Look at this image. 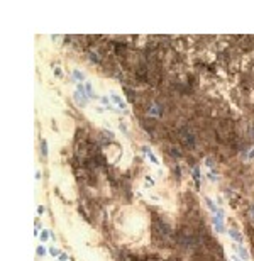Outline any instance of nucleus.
<instances>
[{
  "label": "nucleus",
  "instance_id": "obj_1",
  "mask_svg": "<svg viewBox=\"0 0 254 261\" xmlns=\"http://www.w3.org/2000/svg\"><path fill=\"white\" fill-rule=\"evenodd\" d=\"M181 139H183L187 148H190V149L195 148V134H193L191 129H188V127L187 129H181Z\"/></svg>",
  "mask_w": 254,
  "mask_h": 261
},
{
  "label": "nucleus",
  "instance_id": "obj_2",
  "mask_svg": "<svg viewBox=\"0 0 254 261\" xmlns=\"http://www.w3.org/2000/svg\"><path fill=\"white\" fill-rule=\"evenodd\" d=\"M235 251H239V254L242 256V259H247V258H249V256H247V251H246L242 246H235Z\"/></svg>",
  "mask_w": 254,
  "mask_h": 261
},
{
  "label": "nucleus",
  "instance_id": "obj_3",
  "mask_svg": "<svg viewBox=\"0 0 254 261\" xmlns=\"http://www.w3.org/2000/svg\"><path fill=\"white\" fill-rule=\"evenodd\" d=\"M112 100H114V102H115V103H119V107H120V109H126V105H124V102H122V100H120L119 97H117L115 93H112Z\"/></svg>",
  "mask_w": 254,
  "mask_h": 261
},
{
  "label": "nucleus",
  "instance_id": "obj_4",
  "mask_svg": "<svg viewBox=\"0 0 254 261\" xmlns=\"http://www.w3.org/2000/svg\"><path fill=\"white\" fill-rule=\"evenodd\" d=\"M87 97L95 98V93H93V90H92V85L90 83H87Z\"/></svg>",
  "mask_w": 254,
  "mask_h": 261
},
{
  "label": "nucleus",
  "instance_id": "obj_5",
  "mask_svg": "<svg viewBox=\"0 0 254 261\" xmlns=\"http://www.w3.org/2000/svg\"><path fill=\"white\" fill-rule=\"evenodd\" d=\"M73 78H76V80H78V81H81V80H85V76H83V75H81V73H80V71H76V70H75V71H73Z\"/></svg>",
  "mask_w": 254,
  "mask_h": 261
},
{
  "label": "nucleus",
  "instance_id": "obj_6",
  "mask_svg": "<svg viewBox=\"0 0 254 261\" xmlns=\"http://www.w3.org/2000/svg\"><path fill=\"white\" fill-rule=\"evenodd\" d=\"M41 146H42V154H44V156H48V142H46L44 139L41 141Z\"/></svg>",
  "mask_w": 254,
  "mask_h": 261
},
{
  "label": "nucleus",
  "instance_id": "obj_7",
  "mask_svg": "<svg viewBox=\"0 0 254 261\" xmlns=\"http://www.w3.org/2000/svg\"><path fill=\"white\" fill-rule=\"evenodd\" d=\"M230 234H232V237H234V239H237V241H239V242H241V241H242V237H241V234H239V232H237V231H234V229H232V231H230Z\"/></svg>",
  "mask_w": 254,
  "mask_h": 261
},
{
  "label": "nucleus",
  "instance_id": "obj_8",
  "mask_svg": "<svg viewBox=\"0 0 254 261\" xmlns=\"http://www.w3.org/2000/svg\"><path fill=\"white\" fill-rule=\"evenodd\" d=\"M193 178L196 180V185H198V178H200V170H198V166L193 170Z\"/></svg>",
  "mask_w": 254,
  "mask_h": 261
},
{
  "label": "nucleus",
  "instance_id": "obj_9",
  "mask_svg": "<svg viewBox=\"0 0 254 261\" xmlns=\"http://www.w3.org/2000/svg\"><path fill=\"white\" fill-rule=\"evenodd\" d=\"M126 92H127V97H129V100H131V102H134V92H132L131 88H127V87H126Z\"/></svg>",
  "mask_w": 254,
  "mask_h": 261
},
{
  "label": "nucleus",
  "instance_id": "obj_10",
  "mask_svg": "<svg viewBox=\"0 0 254 261\" xmlns=\"http://www.w3.org/2000/svg\"><path fill=\"white\" fill-rule=\"evenodd\" d=\"M54 73H56V76H58V78H63V71H61V70H58V68H56Z\"/></svg>",
  "mask_w": 254,
  "mask_h": 261
},
{
  "label": "nucleus",
  "instance_id": "obj_11",
  "mask_svg": "<svg viewBox=\"0 0 254 261\" xmlns=\"http://www.w3.org/2000/svg\"><path fill=\"white\" fill-rule=\"evenodd\" d=\"M207 203H208V207H210L212 210H215V205L212 203V200H210V198H207Z\"/></svg>",
  "mask_w": 254,
  "mask_h": 261
},
{
  "label": "nucleus",
  "instance_id": "obj_12",
  "mask_svg": "<svg viewBox=\"0 0 254 261\" xmlns=\"http://www.w3.org/2000/svg\"><path fill=\"white\" fill-rule=\"evenodd\" d=\"M41 239H42V241H46V239H48V232H42V234H41Z\"/></svg>",
  "mask_w": 254,
  "mask_h": 261
},
{
  "label": "nucleus",
  "instance_id": "obj_13",
  "mask_svg": "<svg viewBox=\"0 0 254 261\" xmlns=\"http://www.w3.org/2000/svg\"><path fill=\"white\" fill-rule=\"evenodd\" d=\"M37 254H41V256L44 254V248H37Z\"/></svg>",
  "mask_w": 254,
  "mask_h": 261
},
{
  "label": "nucleus",
  "instance_id": "obj_14",
  "mask_svg": "<svg viewBox=\"0 0 254 261\" xmlns=\"http://www.w3.org/2000/svg\"><path fill=\"white\" fill-rule=\"evenodd\" d=\"M58 258H59V259H61V261H64V259H66V254H64V253H61V254H59V256H58Z\"/></svg>",
  "mask_w": 254,
  "mask_h": 261
},
{
  "label": "nucleus",
  "instance_id": "obj_15",
  "mask_svg": "<svg viewBox=\"0 0 254 261\" xmlns=\"http://www.w3.org/2000/svg\"><path fill=\"white\" fill-rule=\"evenodd\" d=\"M249 214H251V215H249V217H251V219L254 220V205H252V209H251V212H249Z\"/></svg>",
  "mask_w": 254,
  "mask_h": 261
}]
</instances>
